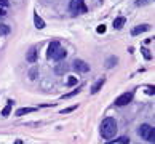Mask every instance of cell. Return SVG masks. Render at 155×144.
Segmentation results:
<instances>
[{
	"label": "cell",
	"mask_w": 155,
	"mask_h": 144,
	"mask_svg": "<svg viewBox=\"0 0 155 144\" xmlns=\"http://www.w3.org/2000/svg\"><path fill=\"white\" fill-rule=\"evenodd\" d=\"M15 144H22V142H21V141H16V142H15Z\"/></svg>",
	"instance_id": "83f0119b"
},
{
	"label": "cell",
	"mask_w": 155,
	"mask_h": 144,
	"mask_svg": "<svg viewBox=\"0 0 155 144\" xmlns=\"http://www.w3.org/2000/svg\"><path fill=\"white\" fill-rule=\"evenodd\" d=\"M34 24H35L37 29H43V27H45V21L35 13V16H34Z\"/></svg>",
	"instance_id": "8fae6325"
},
{
	"label": "cell",
	"mask_w": 155,
	"mask_h": 144,
	"mask_svg": "<svg viewBox=\"0 0 155 144\" xmlns=\"http://www.w3.org/2000/svg\"><path fill=\"white\" fill-rule=\"evenodd\" d=\"M115 62H117V58H109L107 59V67H112V66H115Z\"/></svg>",
	"instance_id": "2e32d148"
},
{
	"label": "cell",
	"mask_w": 155,
	"mask_h": 144,
	"mask_svg": "<svg viewBox=\"0 0 155 144\" xmlns=\"http://www.w3.org/2000/svg\"><path fill=\"white\" fill-rule=\"evenodd\" d=\"M125 22H126V19L123 18V16H118L117 19H114V27H115V29H122Z\"/></svg>",
	"instance_id": "7c38bea8"
},
{
	"label": "cell",
	"mask_w": 155,
	"mask_h": 144,
	"mask_svg": "<svg viewBox=\"0 0 155 144\" xmlns=\"http://www.w3.org/2000/svg\"><path fill=\"white\" fill-rule=\"evenodd\" d=\"M104 82H106V79H99V80H97V82H96L93 86H91V93H93V95H96L97 91L101 90V86L104 85Z\"/></svg>",
	"instance_id": "30bf717a"
},
{
	"label": "cell",
	"mask_w": 155,
	"mask_h": 144,
	"mask_svg": "<svg viewBox=\"0 0 155 144\" xmlns=\"http://www.w3.org/2000/svg\"><path fill=\"white\" fill-rule=\"evenodd\" d=\"M5 15H7V11H5L3 8H0V18H2V16H5Z\"/></svg>",
	"instance_id": "4316f807"
},
{
	"label": "cell",
	"mask_w": 155,
	"mask_h": 144,
	"mask_svg": "<svg viewBox=\"0 0 155 144\" xmlns=\"http://www.w3.org/2000/svg\"><path fill=\"white\" fill-rule=\"evenodd\" d=\"M11 107H13V101H8L7 102V106H5V109H3V111H2V115H3V117H8V115H10V112H11Z\"/></svg>",
	"instance_id": "4fadbf2b"
},
{
	"label": "cell",
	"mask_w": 155,
	"mask_h": 144,
	"mask_svg": "<svg viewBox=\"0 0 155 144\" xmlns=\"http://www.w3.org/2000/svg\"><path fill=\"white\" fill-rule=\"evenodd\" d=\"M77 85V77H69L67 79V86H74Z\"/></svg>",
	"instance_id": "9a60e30c"
},
{
	"label": "cell",
	"mask_w": 155,
	"mask_h": 144,
	"mask_svg": "<svg viewBox=\"0 0 155 144\" xmlns=\"http://www.w3.org/2000/svg\"><path fill=\"white\" fill-rule=\"evenodd\" d=\"M147 95H153V86H149L147 88Z\"/></svg>",
	"instance_id": "484cf974"
},
{
	"label": "cell",
	"mask_w": 155,
	"mask_h": 144,
	"mask_svg": "<svg viewBox=\"0 0 155 144\" xmlns=\"http://www.w3.org/2000/svg\"><path fill=\"white\" fill-rule=\"evenodd\" d=\"M141 51H142V55H144L146 59H150V53H149V50H147V48H142Z\"/></svg>",
	"instance_id": "ffe728a7"
},
{
	"label": "cell",
	"mask_w": 155,
	"mask_h": 144,
	"mask_svg": "<svg viewBox=\"0 0 155 144\" xmlns=\"http://www.w3.org/2000/svg\"><path fill=\"white\" fill-rule=\"evenodd\" d=\"M37 58H38V53H37L35 48H31L29 51H27V55H26V59L29 61V62H35Z\"/></svg>",
	"instance_id": "52a82bcc"
},
{
	"label": "cell",
	"mask_w": 155,
	"mask_h": 144,
	"mask_svg": "<svg viewBox=\"0 0 155 144\" xmlns=\"http://www.w3.org/2000/svg\"><path fill=\"white\" fill-rule=\"evenodd\" d=\"M66 50L61 47L59 42H51L48 45V51H47V56L50 58V59H54V61H61L66 58Z\"/></svg>",
	"instance_id": "7a4b0ae2"
},
{
	"label": "cell",
	"mask_w": 155,
	"mask_h": 144,
	"mask_svg": "<svg viewBox=\"0 0 155 144\" xmlns=\"http://www.w3.org/2000/svg\"><path fill=\"white\" fill-rule=\"evenodd\" d=\"M72 66H74V69H75L77 72H82V74L90 71V64H88V62H85L83 59H75L72 62Z\"/></svg>",
	"instance_id": "8992f818"
},
{
	"label": "cell",
	"mask_w": 155,
	"mask_h": 144,
	"mask_svg": "<svg viewBox=\"0 0 155 144\" xmlns=\"http://www.w3.org/2000/svg\"><path fill=\"white\" fill-rule=\"evenodd\" d=\"M97 32H99V34H104V32H106V27H104V26H99V27H97Z\"/></svg>",
	"instance_id": "d4e9b609"
},
{
	"label": "cell",
	"mask_w": 155,
	"mask_h": 144,
	"mask_svg": "<svg viewBox=\"0 0 155 144\" xmlns=\"http://www.w3.org/2000/svg\"><path fill=\"white\" fill-rule=\"evenodd\" d=\"M117 142H120V144H130V138H126V136H122V138H120V139H118Z\"/></svg>",
	"instance_id": "d6986e66"
},
{
	"label": "cell",
	"mask_w": 155,
	"mask_h": 144,
	"mask_svg": "<svg viewBox=\"0 0 155 144\" xmlns=\"http://www.w3.org/2000/svg\"><path fill=\"white\" fill-rule=\"evenodd\" d=\"M146 31H149V24H142V26H137V27H134L133 31H131V35H139V34L146 32Z\"/></svg>",
	"instance_id": "ba28073f"
},
{
	"label": "cell",
	"mask_w": 155,
	"mask_h": 144,
	"mask_svg": "<svg viewBox=\"0 0 155 144\" xmlns=\"http://www.w3.org/2000/svg\"><path fill=\"white\" fill-rule=\"evenodd\" d=\"M10 26H7V24H0V35H8L10 34Z\"/></svg>",
	"instance_id": "5bb4252c"
},
{
	"label": "cell",
	"mask_w": 155,
	"mask_h": 144,
	"mask_svg": "<svg viewBox=\"0 0 155 144\" xmlns=\"http://www.w3.org/2000/svg\"><path fill=\"white\" fill-rule=\"evenodd\" d=\"M8 7V0H0V8H5Z\"/></svg>",
	"instance_id": "603a6c76"
},
{
	"label": "cell",
	"mask_w": 155,
	"mask_h": 144,
	"mask_svg": "<svg viewBox=\"0 0 155 144\" xmlns=\"http://www.w3.org/2000/svg\"><path fill=\"white\" fill-rule=\"evenodd\" d=\"M131 99H133V91L123 93V95H120L115 99V106H126L128 102H131Z\"/></svg>",
	"instance_id": "5b68a950"
},
{
	"label": "cell",
	"mask_w": 155,
	"mask_h": 144,
	"mask_svg": "<svg viewBox=\"0 0 155 144\" xmlns=\"http://www.w3.org/2000/svg\"><path fill=\"white\" fill-rule=\"evenodd\" d=\"M74 109H75V107H67V109H64V111H62L61 114H69V112H72Z\"/></svg>",
	"instance_id": "cb8c5ba5"
},
{
	"label": "cell",
	"mask_w": 155,
	"mask_h": 144,
	"mask_svg": "<svg viewBox=\"0 0 155 144\" xmlns=\"http://www.w3.org/2000/svg\"><path fill=\"white\" fill-rule=\"evenodd\" d=\"M66 71H67V66H66V64L56 67V72H58V74H62V72H66Z\"/></svg>",
	"instance_id": "e0dca14e"
},
{
	"label": "cell",
	"mask_w": 155,
	"mask_h": 144,
	"mask_svg": "<svg viewBox=\"0 0 155 144\" xmlns=\"http://www.w3.org/2000/svg\"><path fill=\"white\" fill-rule=\"evenodd\" d=\"M137 133H139V136L142 138V139H146V141H149V142H152V144H153V141H155V131H153V126L144 123V125H141V126H139Z\"/></svg>",
	"instance_id": "3957f363"
},
{
	"label": "cell",
	"mask_w": 155,
	"mask_h": 144,
	"mask_svg": "<svg viewBox=\"0 0 155 144\" xmlns=\"http://www.w3.org/2000/svg\"><path fill=\"white\" fill-rule=\"evenodd\" d=\"M149 2H150V0H136V5H137V7H142V5H146Z\"/></svg>",
	"instance_id": "44dd1931"
},
{
	"label": "cell",
	"mask_w": 155,
	"mask_h": 144,
	"mask_svg": "<svg viewBox=\"0 0 155 144\" xmlns=\"http://www.w3.org/2000/svg\"><path fill=\"white\" fill-rule=\"evenodd\" d=\"M80 90H74V91H71V93H67V95H64L62 98H64V99H67V98H72V96H75L77 93H78Z\"/></svg>",
	"instance_id": "ac0fdd59"
},
{
	"label": "cell",
	"mask_w": 155,
	"mask_h": 144,
	"mask_svg": "<svg viewBox=\"0 0 155 144\" xmlns=\"http://www.w3.org/2000/svg\"><path fill=\"white\" fill-rule=\"evenodd\" d=\"M35 75H37V67H34L32 71L29 72V77H31V79L34 80V79H35Z\"/></svg>",
	"instance_id": "7402d4cb"
},
{
	"label": "cell",
	"mask_w": 155,
	"mask_h": 144,
	"mask_svg": "<svg viewBox=\"0 0 155 144\" xmlns=\"http://www.w3.org/2000/svg\"><path fill=\"white\" fill-rule=\"evenodd\" d=\"M117 135V122L112 117H107L101 123V136L104 139H110Z\"/></svg>",
	"instance_id": "6da1fadb"
},
{
	"label": "cell",
	"mask_w": 155,
	"mask_h": 144,
	"mask_svg": "<svg viewBox=\"0 0 155 144\" xmlns=\"http://www.w3.org/2000/svg\"><path fill=\"white\" fill-rule=\"evenodd\" d=\"M37 109L35 107H21L16 111V117H21V115H24V114H29V112H35Z\"/></svg>",
	"instance_id": "9c48e42d"
},
{
	"label": "cell",
	"mask_w": 155,
	"mask_h": 144,
	"mask_svg": "<svg viewBox=\"0 0 155 144\" xmlns=\"http://www.w3.org/2000/svg\"><path fill=\"white\" fill-rule=\"evenodd\" d=\"M71 11H72V13H75V15H78V13H88V7L85 5L83 0H72V2H71Z\"/></svg>",
	"instance_id": "277c9868"
}]
</instances>
